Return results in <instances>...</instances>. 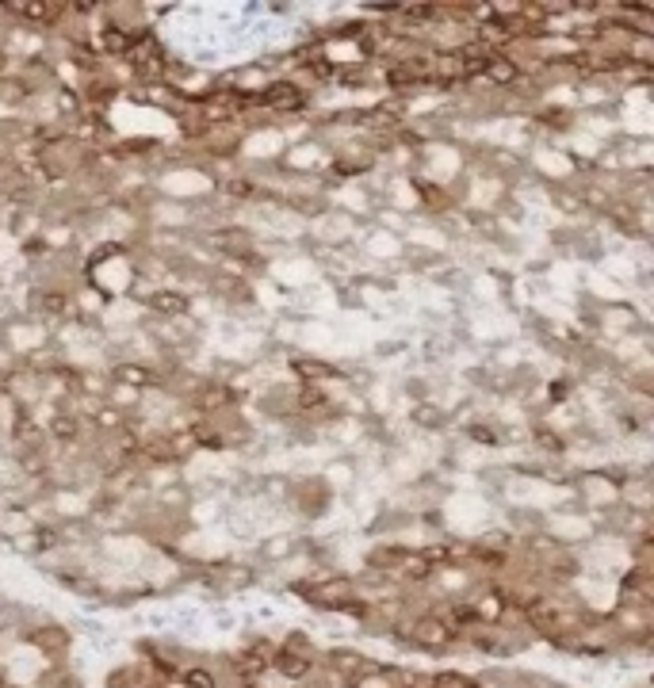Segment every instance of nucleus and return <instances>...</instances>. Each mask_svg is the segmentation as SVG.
I'll return each mask as SVG.
<instances>
[{
  "mask_svg": "<svg viewBox=\"0 0 654 688\" xmlns=\"http://www.w3.org/2000/svg\"><path fill=\"white\" fill-rule=\"evenodd\" d=\"M524 624L532 627L536 635H547V639H555V635H563V604L547 601V597H532V601H524Z\"/></svg>",
  "mask_w": 654,
  "mask_h": 688,
  "instance_id": "nucleus-1",
  "label": "nucleus"
},
{
  "mask_svg": "<svg viewBox=\"0 0 654 688\" xmlns=\"http://www.w3.org/2000/svg\"><path fill=\"white\" fill-rule=\"evenodd\" d=\"M410 643L421 646V650H448L452 646V627L444 624L440 616H421L410 624Z\"/></svg>",
  "mask_w": 654,
  "mask_h": 688,
  "instance_id": "nucleus-2",
  "label": "nucleus"
},
{
  "mask_svg": "<svg viewBox=\"0 0 654 688\" xmlns=\"http://www.w3.org/2000/svg\"><path fill=\"white\" fill-rule=\"evenodd\" d=\"M268 669L280 673L284 681H306V677L314 673V658L303 654V650H287V646H280V650H272Z\"/></svg>",
  "mask_w": 654,
  "mask_h": 688,
  "instance_id": "nucleus-3",
  "label": "nucleus"
},
{
  "mask_svg": "<svg viewBox=\"0 0 654 688\" xmlns=\"http://www.w3.org/2000/svg\"><path fill=\"white\" fill-rule=\"evenodd\" d=\"M268 658H272L268 643H253L249 650H241L238 658H234V669H238L241 681H257L264 669H268Z\"/></svg>",
  "mask_w": 654,
  "mask_h": 688,
  "instance_id": "nucleus-4",
  "label": "nucleus"
},
{
  "mask_svg": "<svg viewBox=\"0 0 654 688\" xmlns=\"http://www.w3.org/2000/svg\"><path fill=\"white\" fill-rule=\"evenodd\" d=\"M349 593H352L349 578H329L314 589V604H322V608H341V604L349 601Z\"/></svg>",
  "mask_w": 654,
  "mask_h": 688,
  "instance_id": "nucleus-5",
  "label": "nucleus"
},
{
  "mask_svg": "<svg viewBox=\"0 0 654 688\" xmlns=\"http://www.w3.org/2000/svg\"><path fill=\"white\" fill-rule=\"evenodd\" d=\"M31 643L39 646L43 654H66L69 635L62 631V627H46V631H35V635H31Z\"/></svg>",
  "mask_w": 654,
  "mask_h": 688,
  "instance_id": "nucleus-6",
  "label": "nucleus"
},
{
  "mask_svg": "<svg viewBox=\"0 0 654 688\" xmlns=\"http://www.w3.org/2000/svg\"><path fill=\"white\" fill-rule=\"evenodd\" d=\"M475 616H479V620H486V624L502 620V616H505V597H502V593H486V597L475 604Z\"/></svg>",
  "mask_w": 654,
  "mask_h": 688,
  "instance_id": "nucleus-7",
  "label": "nucleus"
},
{
  "mask_svg": "<svg viewBox=\"0 0 654 688\" xmlns=\"http://www.w3.org/2000/svg\"><path fill=\"white\" fill-rule=\"evenodd\" d=\"M264 104H272V108H299V104H303V96H299L291 85H276L268 96H264Z\"/></svg>",
  "mask_w": 654,
  "mask_h": 688,
  "instance_id": "nucleus-8",
  "label": "nucleus"
},
{
  "mask_svg": "<svg viewBox=\"0 0 654 688\" xmlns=\"http://www.w3.org/2000/svg\"><path fill=\"white\" fill-rule=\"evenodd\" d=\"M180 681H184V688H218L215 673H211V669H203V666L184 669V673H180Z\"/></svg>",
  "mask_w": 654,
  "mask_h": 688,
  "instance_id": "nucleus-9",
  "label": "nucleus"
},
{
  "mask_svg": "<svg viewBox=\"0 0 654 688\" xmlns=\"http://www.w3.org/2000/svg\"><path fill=\"white\" fill-rule=\"evenodd\" d=\"M150 306L153 310H165V314H184V310H188V302L180 299V295H173V291H157V295H150Z\"/></svg>",
  "mask_w": 654,
  "mask_h": 688,
  "instance_id": "nucleus-10",
  "label": "nucleus"
},
{
  "mask_svg": "<svg viewBox=\"0 0 654 688\" xmlns=\"http://www.w3.org/2000/svg\"><path fill=\"white\" fill-rule=\"evenodd\" d=\"M486 73H490L494 81H502V85H513V81H517V65L509 62V58H490V62H486Z\"/></svg>",
  "mask_w": 654,
  "mask_h": 688,
  "instance_id": "nucleus-11",
  "label": "nucleus"
},
{
  "mask_svg": "<svg viewBox=\"0 0 654 688\" xmlns=\"http://www.w3.org/2000/svg\"><path fill=\"white\" fill-rule=\"evenodd\" d=\"M20 16H31V20H54L62 8L58 4H16Z\"/></svg>",
  "mask_w": 654,
  "mask_h": 688,
  "instance_id": "nucleus-12",
  "label": "nucleus"
},
{
  "mask_svg": "<svg viewBox=\"0 0 654 688\" xmlns=\"http://www.w3.org/2000/svg\"><path fill=\"white\" fill-rule=\"evenodd\" d=\"M387 81H391L394 88H410V85H417V81H421V73H417V69H410V65H394L391 73H387Z\"/></svg>",
  "mask_w": 654,
  "mask_h": 688,
  "instance_id": "nucleus-13",
  "label": "nucleus"
},
{
  "mask_svg": "<svg viewBox=\"0 0 654 688\" xmlns=\"http://www.w3.org/2000/svg\"><path fill=\"white\" fill-rule=\"evenodd\" d=\"M115 375H119L123 383H138V387H146V383H150V379H153V375H150V371H146V367H131V364H123V367H119V371H115Z\"/></svg>",
  "mask_w": 654,
  "mask_h": 688,
  "instance_id": "nucleus-14",
  "label": "nucleus"
},
{
  "mask_svg": "<svg viewBox=\"0 0 654 688\" xmlns=\"http://www.w3.org/2000/svg\"><path fill=\"white\" fill-rule=\"evenodd\" d=\"M295 371H299V375H306V379H326V375H333V367H326V364H306V360H299V364H295Z\"/></svg>",
  "mask_w": 654,
  "mask_h": 688,
  "instance_id": "nucleus-15",
  "label": "nucleus"
},
{
  "mask_svg": "<svg viewBox=\"0 0 654 688\" xmlns=\"http://www.w3.org/2000/svg\"><path fill=\"white\" fill-rule=\"evenodd\" d=\"M104 46H108L111 54H127V50H131V43H127L119 31H111V27L104 31Z\"/></svg>",
  "mask_w": 654,
  "mask_h": 688,
  "instance_id": "nucleus-16",
  "label": "nucleus"
},
{
  "mask_svg": "<svg viewBox=\"0 0 654 688\" xmlns=\"http://www.w3.org/2000/svg\"><path fill=\"white\" fill-rule=\"evenodd\" d=\"M54 436H62V440H69V436H77V421L69 425V417H58V421H54Z\"/></svg>",
  "mask_w": 654,
  "mask_h": 688,
  "instance_id": "nucleus-17",
  "label": "nucleus"
},
{
  "mask_svg": "<svg viewBox=\"0 0 654 688\" xmlns=\"http://www.w3.org/2000/svg\"><path fill=\"white\" fill-rule=\"evenodd\" d=\"M322 402H326V394H322V390H306L303 394V406H322Z\"/></svg>",
  "mask_w": 654,
  "mask_h": 688,
  "instance_id": "nucleus-18",
  "label": "nucleus"
},
{
  "mask_svg": "<svg viewBox=\"0 0 654 688\" xmlns=\"http://www.w3.org/2000/svg\"><path fill=\"white\" fill-rule=\"evenodd\" d=\"M0 688H8V673L4 669H0Z\"/></svg>",
  "mask_w": 654,
  "mask_h": 688,
  "instance_id": "nucleus-19",
  "label": "nucleus"
}]
</instances>
